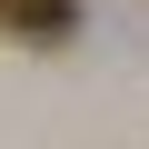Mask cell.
I'll return each mask as SVG.
<instances>
[{
    "mask_svg": "<svg viewBox=\"0 0 149 149\" xmlns=\"http://www.w3.org/2000/svg\"><path fill=\"white\" fill-rule=\"evenodd\" d=\"M10 30H30V40H70V30H80V0H10Z\"/></svg>",
    "mask_w": 149,
    "mask_h": 149,
    "instance_id": "cell-1",
    "label": "cell"
}]
</instances>
